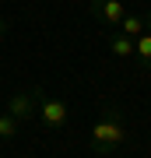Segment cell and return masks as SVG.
Listing matches in <instances>:
<instances>
[{
  "label": "cell",
  "mask_w": 151,
  "mask_h": 158,
  "mask_svg": "<svg viewBox=\"0 0 151 158\" xmlns=\"http://www.w3.org/2000/svg\"><path fill=\"white\" fill-rule=\"evenodd\" d=\"M127 144V123H123V113L116 106H106L102 116L95 119L91 127V137H88V148L95 155H112L116 148Z\"/></svg>",
  "instance_id": "cell-1"
},
{
  "label": "cell",
  "mask_w": 151,
  "mask_h": 158,
  "mask_svg": "<svg viewBox=\"0 0 151 158\" xmlns=\"http://www.w3.org/2000/svg\"><path fill=\"white\" fill-rule=\"evenodd\" d=\"M35 116H39V123L49 130V134H60V130H67V102H60V98H49V95H42L39 91V109H35Z\"/></svg>",
  "instance_id": "cell-2"
},
{
  "label": "cell",
  "mask_w": 151,
  "mask_h": 158,
  "mask_svg": "<svg viewBox=\"0 0 151 158\" xmlns=\"http://www.w3.org/2000/svg\"><path fill=\"white\" fill-rule=\"evenodd\" d=\"M91 14H95V21L106 25V28H120V21L127 18L120 0H91Z\"/></svg>",
  "instance_id": "cell-3"
},
{
  "label": "cell",
  "mask_w": 151,
  "mask_h": 158,
  "mask_svg": "<svg viewBox=\"0 0 151 158\" xmlns=\"http://www.w3.org/2000/svg\"><path fill=\"white\" fill-rule=\"evenodd\" d=\"M35 109H39V91H14V95L7 98V113H11L18 123H21V119H32Z\"/></svg>",
  "instance_id": "cell-4"
},
{
  "label": "cell",
  "mask_w": 151,
  "mask_h": 158,
  "mask_svg": "<svg viewBox=\"0 0 151 158\" xmlns=\"http://www.w3.org/2000/svg\"><path fill=\"white\" fill-rule=\"evenodd\" d=\"M109 49L116 53L120 60H130V56H134V39L123 35L120 28H109Z\"/></svg>",
  "instance_id": "cell-5"
},
{
  "label": "cell",
  "mask_w": 151,
  "mask_h": 158,
  "mask_svg": "<svg viewBox=\"0 0 151 158\" xmlns=\"http://www.w3.org/2000/svg\"><path fill=\"white\" fill-rule=\"evenodd\" d=\"M134 56L141 60V67H144V70H151V32H144V35H137V39H134Z\"/></svg>",
  "instance_id": "cell-6"
},
{
  "label": "cell",
  "mask_w": 151,
  "mask_h": 158,
  "mask_svg": "<svg viewBox=\"0 0 151 158\" xmlns=\"http://www.w3.org/2000/svg\"><path fill=\"white\" fill-rule=\"evenodd\" d=\"M120 32L130 35V39H137V35L148 32V25H144V18H141V14H127L123 21H120Z\"/></svg>",
  "instance_id": "cell-7"
},
{
  "label": "cell",
  "mask_w": 151,
  "mask_h": 158,
  "mask_svg": "<svg viewBox=\"0 0 151 158\" xmlns=\"http://www.w3.org/2000/svg\"><path fill=\"white\" fill-rule=\"evenodd\" d=\"M14 134H18V119L11 113H0V141H11Z\"/></svg>",
  "instance_id": "cell-8"
},
{
  "label": "cell",
  "mask_w": 151,
  "mask_h": 158,
  "mask_svg": "<svg viewBox=\"0 0 151 158\" xmlns=\"http://www.w3.org/2000/svg\"><path fill=\"white\" fill-rule=\"evenodd\" d=\"M7 28H11V18H7V14H0V39L7 35Z\"/></svg>",
  "instance_id": "cell-9"
},
{
  "label": "cell",
  "mask_w": 151,
  "mask_h": 158,
  "mask_svg": "<svg viewBox=\"0 0 151 158\" xmlns=\"http://www.w3.org/2000/svg\"><path fill=\"white\" fill-rule=\"evenodd\" d=\"M144 25H148V32H151V14H148V18H144Z\"/></svg>",
  "instance_id": "cell-10"
}]
</instances>
